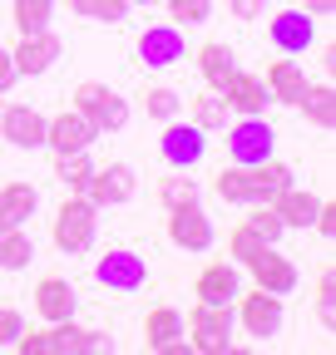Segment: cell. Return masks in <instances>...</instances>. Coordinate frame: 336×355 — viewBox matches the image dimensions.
<instances>
[{"instance_id":"cell-1","label":"cell","mask_w":336,"mask_h":355,"mask_svg":"<svg viewBox=\"0 0 336 355\" xmlns=\"http://www.w3.org/2000/svg\"><path fill=\"white\" fill-rule=\"evenodd\" d=\"M94 232H99V207L84 198V193H69V198L60 202L55 222H50L55 247H60L65 257H84V252L94 247Z\"/></svg>"},{"instance_id":"cell-2","label":"cell","mask_w":336,"mask_h":355,"mask_svg":"<svg viewBox=\"0 0 336 355\" xmlns=\"http://www.w3.org/2000/svg\"><path fill=\"white\" fill-rule=\"evenodd\" d=\"M183 340L198 355H228L233 350V306L193 301V311L183 316Z\"/></svg>"},{"instance_id":"cell-3","label":"cell","mask_w":336,"mask_h":355,"mask_svg":"<svg viewBox=\"0 0 336 355\" xmlns=\"http://www.w3.org/2000/svg\"><path fill=\"white\" fill-rule=\"evenodd\" d=\"M233 321L258 340V345H267L272 336H282V321H287V306H282V296H272V291H262V286H252V291H237V301H233Z\"/></svg>"},{"instance_id":"cell-4","label":"cell","mask_w":336,"mask_h":355,"mask_svg":"<svg viewBox=\"0 0 336 355\" xmlns=\"http://www.w3.org/2000/svg\"><path fill=\"white\" fill-rule=\"evenodd\" d=\"M69 109H79L99 133H119L124 123H129V99L114 94L109 84H94V79L74 89V104H69Z\"/></svg>"},{"instance_id":"cell-5","label":"cell","mask_w":336,"mask_h":355,"mask_svg":"<svg viewBox=\"0 0 336 355\" xmlns=\"http://www.w3.org/2000/svg\"><path fill=\"white\" fill-rule=\"evenodd\" d=\"M272 148H277V133L262 114H247L228 128V163H237V168H252V163L272 158Z\"/></svg>"},{"instance_id":"cell-6","label":"cell","mask_w":336,"mask_h":355,"mask_svg":"<svg viewBox=\"0 0 336 355\" xmlns=\"http://www.w3.org/2000/svg\"><path fill=\"white\" fill-rule=\"evenodd\" d=\"M94 282L109 286V291H119V296H134V291H144V282H149V266H144V257L129 252V247H109V252L94 261Z\"/></svg>"},{"instance_id":"cell-7","label":"cell","mask_w":336,"mask_h":355,"mask_svg":"<svg viewBox=\"0 0 336 355\" xmlns=\"http://www.w3.org/2000/svg\"><path fill=\"white\" fill-rule=\"evenodd\" d=\"M168 242H174L178 252H213V242H218L213 217H208L198 202L168 207Z\"/></svg>"},{"instance_id":"cell-8","label":"cell","mask_w":336,"mask_h":355,"mask_svg":"<svg viewBox=\"0 0 336 355\" xmlns=\"http://www.w3.org/2000/svg\"><path fill=\"white\" fill-rule=\"evenodd\" d=\"M242 266L252 272V286H262V291H272V296H292V291H297V282H302L297 261L282 257V252H277V242H267L258 257H247Z\"/></svg>"},{"instance_id":"cell-9","label":"cell","mask_w":336,"mask_h":355,"mask_svg":"<svg viewBox=\"0 0 336 355\" xmlns=\"http://www.w3.org/2000/svg\"><path fill=\"white\" fill-rule=\"evenodd\" d=\"M158 153H163V163H168V168L193 173V168L203 163V153H208V133H203L198 123H178V119H168V123H163V139H158Z\"/></svg>"},{"instance_id":"cell-10","label":"cell","mask_w":336,"mask_h":355,"mask_svg":"<svg viewBox=\"0 0 336 355\" xmlns=\"http://www.w3.org/2000/svg\"><path fill=\"white\" fill-rule=\"evenodd\" d=\"M60 55H65V44H60V35H55V30H35V35H20V40H15V50H10V60H15V74H30V79L50 74Z\"/></svg>"},{"instance_id":"cell-11","label":"cell","mask_w":336,"mask_h":355,"mask_svg":"<svg viewBox=\"0 0 336 355\" xmlns=\"http://www.w3.org/2000/svg\"><path fill=\"white\" fill-rule=\"evenodd\" d=\"M144 350L153 355H188V340H183V311L174 306H153L144 316Z\"/></svg>"},{"instance_id":"cell-12","label":"cell","mask_w":336,"mask_h":355,"mask_svg":"<svg viewBox=\"0 0 336 355\" xmlns=\"http://www.w3.org/2000/svg\"><path fill=\"white\" fill-rule=\"evenodd\" d=\"M267 40L277 44L282 55H307L312 44H317V20L297 6V10H277L267 20Z\"/></svg>"},{"instance_id":"cell-13","label":"cell","mask_w":336,"mask_h":355,"mask_svg":"<svg viewBox=\"0 0 336 355\" xmlns=\"http://www.w3.org/2000/svg\"><path fill=\"white\" fill-rule=\"evenodd\" d=\"M188 55V44H183V25H149L144 35H139V60L149 64V69H174L178 60Z\"/></svg>"},{"instance_id":"cell-14","label":"cell","mask_w":336,"mask_h":355,"mask_svg":"<svg viewBox=\"0 0 336 355\" xmlns=\"http://www.w3.org/2000/svg\"><path fill=\"white\" fill-rule=\"evenodd\" d=\"M139 188V178L129 163H104L90 173V188H84V198H90L94 207H119V202H129Z\"/></svg>"},{"instance_id":"cell-15","label":"cell","mask_w":336,"mask_h":355,"mask_svg":"<svg viewBox=\"0 0 336 355\" xmlns=\"http://www.w3.org/2000/svg\"><path fill=\"white\" fill-rule=\"evenodd\" d=\"M99 139V128L84 119L79 109H65L55 119H45V148L50 153H79V148H90Z\"/></svg>"},{"instance_id":"cell-16","label":"cell","mask_w":336,"mask_h":355,"mask_svg":"<svg viewBox=\"0 0 336 355\" xmlns=\"http://www.w3.org/2000/svg\"><path fill=\"white\" fill-rule=\"evenodd\" d=\"M0 139L15 148H45V114L30 104H0Z\"/></svg>"},{"instance_id":"cell-17","label":"cell","mask_w":336,"mask_h":355,"mask_svg":"<svg viewBox=\"0 0 336 355\" xmlns=\"http://www.w3.org/2000/svg\"><path fill=\"white\" fill-rule=\"evenodd\" d=\"M237 291H242V282H237V266H233L228 257L208 261L203 272H198V282H193V296L208 301V306H233Z\"/></svg>"},{"instance_id":"cell-18","label":"cell","mask_w":336,"mask_h":355,"mask_svg":"<svg viewBox=\"0 0 336 355\" xmlns=\"http://www.w3.org/2000/svg\"><path fill=\"white\" fill-rule=\"evenodd\" d=\"M223 104H228L237 119H247V114H262V109H267V84H262V74L233 69V79L223 84Z\"/></svg>"},{"instance_id":"cell-19","label":"cell","mask_w":336,"mask_h":355,"mask_svg":"<svg viewBox=\"0 0 336 355\" xmlns=\"http://www.w3.org/2000/svg\"><path fill=\"white\" fill-rule=\"evenodd\" d=\"M74 306H79V296H74V286H69L65 277H45V282L35 286V316L45 321V326L69 321V316H74Z\"/></svg>"},{"instance_id":"cell-20","label":"cell","mask_w":336,"mask_h":355,"mask_svg":"<svg viewBox=\"0 0 336 355\" xmlns=\"http://www.w3.org/2000/svg\"><path fill=\"white\" fill-rule=\"evenodd\" d=\"M262 84H267V99L297 109V104H302V94H307V69H302L297 60H272V64H267V74H262Z\"/></svg>"},{"instance_id":"cell-21","label":"cell","mask_w":336,"mask_h":355,"mask_svg":"<svg viewBox=\"0 0 336 355\" xmlns=\"http://www.w3.org/2000/svg\"><path fill=\"white\" fill-rule=\"evenodd\" d=\"M50 331H55V350L60 355H104V350H114V336L90 331V326H74V316L69 321H55Z\"/></svg>"},{"instance_id":"cell-22","label":"cell","mask_w":336,"mask_h":355,"mask_svg":"<svg viewBox=\"0 0 336 355\" xmlns=\"http://www.w3.org/2000/svg\"><path fill=\"white\" fill-rule=\"evenodd\" d=\"M267 207L282 217V227H312V222H317V207H321V198H312L307 188L292 183V188L272 193V198H267Z\"/></svg>"},{"instance_id":"cell-23","label":"cell","mask_w":336,"mask_h":355,"mask_svg":"<svg viewBox=\"0 0 336 355\" xmlns=\"http://www.w3.org/2000/svg\"><path fill=\"white\" fill-rule=\"evenodd\" d=\"M233 69H237V55L228 50L223 40H208L198 50V74H203V84L213 89V94H223V84L233 79Z\"/></svg>"},{"instance_id":"cell-24","label":"cell","mask_w":336,"mask_h":355,"mask_svg":"<svg viewBox=\"0 0 336 355\" xmlns=\"http://www.w3.org/2000/svg\"><path fill=\"white\" fill-rule=\"evenodd\" d=\"M242 173H247V193H252V202H267L272 193L292 188V168L277 163V158H262V163H252V168H242Z\"/></svg>"},{"instance_id":"cell-25","label":"cell","mask_w":336,"mask_h":355,"mask_svg":"<svg viewBox=\"0 0 336 355\" xmlns=\"http://www.w3.org/2000/svg\"><path fill=\"white\" fill-rule=\"evenodd\" d=\"M40 207V193L30 183H0V222H10V227H25Z\"/></svg>"},{"instance_id":"cell-26","label":"cell","mask_w":336,"mask_h":355,"mask_svg":"<svg viewBox=\"0 0 336 355\" xmlns=\"http://www.w3.org/2000/svg\"><path fill=\"white\" fill-rule=\"evenodd\" d=\"M90 173H94L90 148H79V153H55V178H60L65 193H84V188H90Z\"/></svg>"},{"instance_id":"cell-27","label":"cell","mask_w":336,"mask_h":355,"mask_svg":"<svg viewBox=\"0 0 336 355\" xmlns=\"http://www.w3.org/2000/svg\"><path fill=\"white\" fill-rule=\"evenodd\" d=\"M139 109H144L149 119L168 123V119H178L183 99H178V89H168V84H144V89H139Z\"/></svg>"},{"instance_id":"cell-28","label":"cell","mask_w":336,"mask_h":355,"mask_svg":"<svg viewBox=\"0 0 336 355\" xmlns=\"http://www.w3.org/2000/svg\"><path fill=\"white\" fill-rule=\"evenodd\" d=\"M35 261V242L25 227H6L0 232V272H20V266Z\"/></svg>"},{"instance_id":"cell-29","label":"cell","mask_w":336,"mask_h":355,"mask_svg":"<svg viewBox=\"0 0 336 355\" xmlns=\"http://www.w3.org/2000/svg\"><path fill=\"white\" fill-rule=\"evenodd\" d=\"M297 109L307 114V123L331 128V123H336V94H331V84H307V94H302Z\"/></svg>"},{"instance_id":"cell-30","label":"cell","mask_w":336,"mask_h":355,"mask_svg":"<svg viewBox=\"0 0 336 355\" xmlns=\"http://www.w3.org/2000/svg\"><path fill=\"white\" fill-rule=\"evenodd\" d=\"M50 15H55V0H10V20L20 35L50 30Z\"/></svg>"},{"instance_id":"cell-31","label":"cell","mask_w":336,"mask_h":355,"mask_svg":"<svg viewBox=\"0 0 336 355\" xmlns=\"http://www.w3.org/2000/svg\"><path fill=\"white\" fill-rule=\"evenodd\" d=\"M188 123H198L203 133H218V128H228V104L213 94H198V99H188Z\"/></svg>"},{"instance_id":"cell-32","label":"cell","mask_w":336,"mask_h":355,"mask_svg":"<svg viewBox=\"0 0 336 355\" xmlns=\"http://www.w3.org/2000/svg\"><path fill=\"white\" fill-rule=\"evenodd\" d=\"M158 202H163V207L198 202V178H188L183 168H174V178H163V183H158Z\"/></svg>"},{"instance_id":"cell-33","label":"cell","mask_w":336,"mask_h":355,"mask_svg":"<svg viewBox=\"0 0 336 355\" xmlns=\"http://www.w3.org/2000/svg\"><path fill=\"white\" fill-rule=\"evenodd\" d=\"M69 10H74V15H84V20L114 25V20H124V10H129V0H69Z\"/></svg>"},{"instance_id":"cell-34","label":"cell","mask_w":336,"mask_h":355,"mask_svg":"<svg viewBox=\"0 0 336 355\" xmlns=\"http://www.w3.org/2000/svg\"><path fill=\"white\" fill-rule=\"evenodd\" d=\"M317 321L326 331H336V272L331 266H321V277H317Z\"/></svg>"},{"instance_id":"cell-35","label":"cell","mask_w":336,"mask_h":355,"mask_svg":"<svg viewBox=\"0 0 336 355\" xmlns=\"http://www.w3.org/2000/svg\"><path fill=\"white\" fill-rule=\"evenodd\" d=\"M213 193L223 198V202H252V193H247V173L233 163V168H223L218 178H213Z\"/></svg>"},{"instance_id":"cell-36","label":"cell","mask_w":336,"mask_h":355,"mask_svg":"<svg viewBox=\"0 0 336 355\" xmlns=\"http://www.w3.org/2000/svg\"><path fill=\"white\" fill-rule=\"evenodd\" d=\"M267 247V237L262 232H252L247 222H237V227L228 232V257H237V261H247V257H258Z\"/></svg>"},{"instance_id":"cell-37","label":"cell","mask_w":336,"mask_h":355,"mask_svg":"<svg viewBox=\"0 0 336 355\" xmlns=\"http://www.w3.org/2000/svg\"><path fill=\"white\" fill-rule=\"evenodd\" d=\"M247 207H252V212L242 217L247 227H252V232H262L267 242H282V232H287V227H282V217H277V212H272L267 202H247Z\"/></svg>"},{"instance_id":"cell-38","label":"cell","mask_w":336,"mask_h":355,"mask_svg":"<svg viewBox=\"0 0 336 355\" xmlns=\"http://www.w3.org/2000/svg\"><path fill=\"white\" fill-rule=\"evenodd\" d=\"M168 6V20L174 25H203L213 15V0H163Z\"/></svg>"},{"instance_id":"cell-39","label":"cell","mask_w":336,"mask_h":355,"mask_svg":"<svg viewBox=\"0 0 336 355\" xmlns=\"http://www.w3.org/2000/svg\"><path fill=\"white\" fill-rule=\"evenodd\" d=\"M10 350H15V355H60L50 326H45V331H20V336L10 340Z\"/></svg>"},{"instance_id":"cell-40","label":"cell","mask_w":336,"mask_h":355,"mask_svg":"<svg viewBox=\"0 0 336 355\" xmlns=\"http://www.w3.org/2000/svg\"><path fill=\"white\" fill-rule=\"evenodd\" d=\"M20 331H25V316H20L15 306H0V345H10Z\"/></svg>"},{"instance_id":"cell-41","label":"cell","mask_w":336,"mask_h":355,"mask_svg":"<svg viewBox=\"0 0 336 355\" xmlns=\"http://www.w3.org/2000/svg\"><path fill=\"white\" fill-rule=\"evenodd\" d=\"M15 60H10V50H6V44H0V94H10V89H15Z\"/></svg>"},{"instance_id":"cell-42","label":"cell","mask_w":336,"mask_h":355,"mask_svg":"<svg viewBox=\"0 0 336 355\" xmlns=\"http://www.w3.org/2000/svg\"><path fill=\"white\" fill-rule=\"evenodd\" d=\"M228 10H233L237 20H258V15L267 10V0H228Z\"/></svg>"},{"instance_id":"cell-43","label":"cell","mask_w":336,"mask_h":355,"mask_svg":"<svg viewBox=\"0 0 336 355\" xmlns=\"http://www.w3.org/2000/svg\"><path fill=\"white\" fill-rule=\"evenodd\" d=\"M302 10H307L312 20H326V15L336 10V0H302Z\"/></svg>"},{"instance_id":"cell-44","label":"cell","mask_w":336,"mask_h":355,"mask_svg":"<svg viewBox=\"0 0 336 355\" xmlns=\"http://www.w3.org/2000/svg\"><path fill=\"white\" fill-rule=\"evenodd\" d=\"M129 6H158V0H129Z\"/></svg>"}]
</instances>
